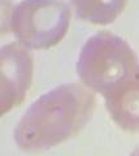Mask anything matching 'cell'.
Here are the masks:
<instances>
[{"label": "cell", "mask_w": 139, "mask_h": 156, "mask_svg": "<svg viewBox=\"0 0 139 156\" xmlns=\"http://www.w3.org/2000/svg\"><path fill=\"white\" fill-rule=\"evenodd\" d=\"M33 55L18 42L0 50V113L5 115L21 104L31 86Z\"/></svg>", "instance_id": "obj_4"}, {"label": "cell", "mask_w": 139, "mask_h": 156, "mask_svg": "<svg viewBox=\"0 0 139 156\" xmlns=\"http://www.w3.org/2000/svg\"><path fill=\"white\" fill-rule=\"evenodd\" d=\"M96 99L83 83L60 85L43 94L26 109L13 130L22 151H46L73 138L92 117Z\"/></svg>", "instance_id": "obj_1"}, {"label": "cell", "mask_w": 139, "mask_h": 156, "mask_svg": "<svg viewBox=\"0 0 139 156\" xmlns=\"http://www.w3.org/2000/svg\"><path fill=\"white\" fill-rule=\"evenodd\" d=\"M139 68L137 53L121 37L99 31L81 48L77 74L81 83L104 95Z\"/></svg>", "instance_id": "obj_2"}, {"label": "cell", "mask_w": 139, "mask_h": 156, "mask_svg": "<svg viewBox=\"0 0 139 156\" xmlns=\"http://www.w3.org/2000/svg\"><path fill=\"white\" fill-rule=\"evenodd\" d=\"M75 16L91 25H111L126 8L127 0H70Z\"/></svg>", "instance_id": "obj_6"}, {"label": "cell", "mask_w": 139, "mask_h": 156, "mask_svg": "<svg viewBox=\"0 0 139 156\" xmlns=\"http://www.w3.org/2000/svg\"><path fill=\"white\" fill-rule=\"evenodd\" d=\"M71 12L63 0H22L12 9L11 30L29 50H48L65 38Z\"/></svg>", "instance_id": "obj_3"}, {"label": "cell", "mask_w": 139, "mask_h": 156, "mask_svg": "<svg viewBox=\"0 0 139 156\" xmlns=\"http://www.w3.org/2000/svg\"><path fill=\"white\" fill-rule=\"evenodd\" d=\"M103 96L113 122L129 133H139V68Z\"/></svg>", "instance_id": "obj_5"}]
</instances>
